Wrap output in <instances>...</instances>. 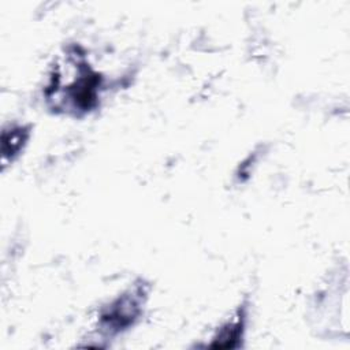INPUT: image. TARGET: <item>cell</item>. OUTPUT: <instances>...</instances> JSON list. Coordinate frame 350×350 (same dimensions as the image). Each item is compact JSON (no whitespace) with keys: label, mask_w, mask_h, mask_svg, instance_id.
Here are the masks:
<instances>
[{"label":"cell","mask_w":350,"mask_h":350,"mask_svg":"<svg viewBox=\"0 0 350 350\" xmlns=\"http://www.w3.org/2000/svg\"><path fill=\"white\" fill-rule=\"evenodd\" d=\"M148 291L145 284L138 283L112 299L100 312V328L111 335L123 332L131 327L142 313Z\"/></svg>","instance_id":"cell-1"},{"label":"cell","mask_w":350,"mask_h":350,"mask_svg":"<svg viewBox=\"0 0 350 350\" xmlns=\"http://www.w3.org/2000/svg\"><path fill=\"white\" fill-rule=\"evenodd\" d=\"M246 320H247V306L242 305L237 309V312L234 313V317H231L217 329V332L212 338L213 342L209 345V347H220V349L238 347L239 339L243 338Z\"/></svg>","instance_id":"cell-2"},{"label":"cell","mask_w":350,"mask_h":350,"mask_svg":"<svg viewBox=\"0 0 350 350\" xmlns=\"http://www.w3.org/2000/svg\"><path fill=\"white\" fill-rule=\"evenodd\" d=\"M30 137V129L27 126L15 124L11 126L10 130L4 129L1 134V153H3V163L14 161V159L19 154L23 146L27 144Z\"/></svg>","instance_id":"cell-3"}]
</instances>
